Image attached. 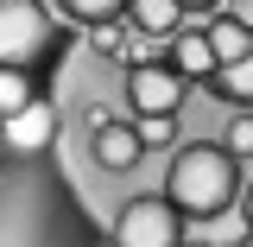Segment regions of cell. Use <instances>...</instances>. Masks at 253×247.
<instances>
[{
  "mask_svg": "<svg viewBox=\"0 0 253 247\" xmlns=\"http://www.w3.org/2000/svg\"><path fill=\"white\" fill-rule=\"evenodd\" d=\"M165 197L177 203V216H196V222H209V216H221V209H234V197H241L234 152H228V146H184V152L171 158Z\"/></svg>",
  "mask_w": 253,
  "mask_h": 247,
  "instance_id": "1",
  "label": "cell"
},
{
  "mask_svg": "<svg viewBox=\"0 0 253 247\" xmlns=\"http://www.w3.org/2000/svg\"><path fill=\"white\" fill-rule=\"evenodd\" d=\"M114 247H184L177 203L171 197H133L114 222Z\"/></svg>",
  "mask_w": 253,
  "mask_h": 247,
  "instance_id": "2",
  "label": "cell"
},
{
  "mask_svg": "<svg viewBox=\"0 0 253 247\" xmlns=\"http://www.w3.org/2000/svg\"><path fill=\"white\" fill-rule=\"evenodd\" d=\"M44 45H51V26H44L38 0H0V63L26 70Z\"/></svg>",
  "mask_w": 253,
  "mask_h": 247,
  "instance_id": "3",
  "label": "cell"
},
{
  "mask_svg": "<svg viewBox=\"0 0 253 247\" xmlns=\"http://www.w3.org/2000/svg\"><path fill=\"white\" fill-rule=\"evenodd\" d=\"M126 95L139 114H177L184 108V70L177 63H139L126 76Z\"/></svg>",
  "mask_w": 253,
  "mask_h": 247,
  "instance_id": "4",
  "label": "cell"
},
{
  "mask_svg": "<svg viewBox=\"0 0 253 247\" xmlns=\"http://www.w3.org/2000/svg\"><path fill=\"white\" fill-rule=\"evenodd\" d=\"M139 152H146L139 127H126V121H95V158H101V171H133Z\"/></svg>",
  "mask_w": 253,
  "mask_h": 247,
  "instance_id": "5",
  "label": "cell"
},
{
  "mask_svg": "<svg viewBox=\"0 0 253 247\" xmlns=\"http://www.w3.org/2000/svg\"><path fill=\"white\" fill-rule=\"evenodd\" d=\"M51 133H57V114H51L44 101H32V108H19V114L6 121V146H13V152H44Z\"/></svg>",
  "mask_w": 253,
  "mask_h": 247,
  "instance_id": "6",
  "label": "cell"
},
{
  "mask_svg": "<svg viewBox=\"0 0 253 247\" xmlns=\"http://www.w3.org/2000/svg\"><path fill=\"white\" fill-rule=\"evenodd\" d=\"M126 13H133V32H146V38H177L184 32V0H133Z\"/></svg>",
  "mask_w": 253,
  "mask_h": 247,
  "instance_id": "7",
  "label": "cell"
},
{
  "mask_svg": "<svg viewBox=\"0 0 253 247\" xmlns=\"http://www.w3.org/2000/svg\"><path fill=\"white\" fill-rule=\"evenodd\" d=\"M209 51H215V70L234 63V57H247L253 51V26L247 19H215V26H209Z\"/></svg>",
  "mask_w": 253,
  "mask_h": 247,
  "instance_id": "8",
  "label": "cell"
},
{
  "mask_svg": "<svg viewBox=\"0 0 253 247\" xmlns=\"http://www.w3.org/2000/svg\"><path fill=\"white\" fill-rule=\"evenodd\" d=\"M171 63H177L184 76H209V70H215L209 32H177V38H171Z\"/></svg>",
  "mask_w": 253,
  "mask_h": 247,
  "instance_id": "9",
  "label": "cell"
},
{
  "mask_svg": "<svg viewBox=\"0 0 253 247\" xmlns=\"http://www.w3.org/2000/svg\"><path fill=\"white\" fill-rule=\"evenodd\" d=\"M38 101V89H32L26 70H13V63H0V121H13L19 108H32Z\"/></svg>",
  "mask_w": 253,
  "mask_h": 247,
  "instance_id": "10",
  "label": "cell"
},
{
  "mask_svg": "<svg viewBox=\"0 0 253 247\" xmlns=\"http://www.w3.org/2000/svg\"><path fill=\"white\" fill-rule=\"evenodd\" d=\"M215 89L228 95V101H247V108H253V51L234 57V63H221V70H215Z\"/></svg>",
  "mask_w": 253,
  "mask_h": 247,
  "instance_id": "11",
  "label": "cell"
},
{
  "mask_svg": "<svg viewBox=\"0 0 253 247\" xmlns=\"http://www.w3.org/2000/svg\"><path fill=\"white\" fill-rule=\"evenodd\" d=\"M133 0H63V13L70 19H83V26H114V13H126Z\"/></svg>",
  "mask_w": 253,
  "mask_h": 247,
  "instance_id": "12",
  "label": "cell"
},
{
  "mask_svg": "<svg viewBox=\"0 0 253 247\" xmlns=\"http://www.w3.org/2000/svg\"><path fill=\"white\" fill-rule=\"evenodd\" d=\"M171 133H177V127H171V114H139V140H146V146H165Z\"/></svg>",
  "mask_w": 253,
  "mask_h": 247,
  "instance_id": "13",
  "label": "cell"
},
{
  "mask_svg": "<svg viewBox=\"0 0 253 247\" xmlns=\"http://www.w3.org/2000/svg\"><path fill=\"white\" fill-rule=\"evenodd\" d=\"M228 152H234V158H253V114H241V121L228 127Z\"/></svg>",
  "mask_w": 253,
  "mask_h": 247,
  "instance_id": "14",
  "label": "cell"
},
{
  "mask_svg": "<svg viewBox=\"0 0 253 247\" xmlns=\"http://www.w3.org/2000/svg\"><path fill=\"white\" fill-rule=\"evenodd\" d=\"M241 216H247V235H253V184H247V197H241Z\"/></svg>",
  "mask_w": 253,
  "mask_h": 247,
  "instance_id": "15",
  "label": "cell"
},
{
  "mask_svg": "<svg viewBox=\"0 0 253 247\" xmlns=\"http://www.w3.org/2000/svg\"><path fill=\"white\" fill-rule=\"evenodd\" d=\"M190 6H196V13H203V6H221V0H184V13H190Z\"/></svg>",
  "mask_w": 253,
  "mask_h": 247,
  "instance_id": "16",
  "label": "cell"
},
{
  "mask_svg": "<svg viewBox=\"0 0 253 247\" xmlns=\"http://www.w3.org/2000/svg\"><path fill=\"white\" fill-rule=\"evenodd\" d=\"M0 146H6V121H0Z\"/></svg>",
  "mask_w": 253,
  "mask_h": 247,
  "instance_id": "17",
  "label": "cell"
},
{
  "mask_svg": "<svg viewBox=\"0 0 253 247\" xmlns=\"http://www.w3.org/2000/svg\"><path fill=\"white\" fill-rule=\"evenodd\" d=\"M184 247H196V241H184Z\"/></svg>",
  "mask_w": 253,
  "mask_h": 247,
  "instance_id": "18",
  "label": "cell"
},
{
  "mask_svg": "<svg viewBox=\"0 0 253 247\" xmlns=\"http://www.w3.org/2000/svg\"><path fill=\"white\" fill-rule=\"evenodd\" d=\"M247 247H253V241H247Z\"/></svg>",
  "mask_w": 253,
  "mask_h": 247,
  "instance_id": "19",
  "label": "cell"
}]
</instances>
